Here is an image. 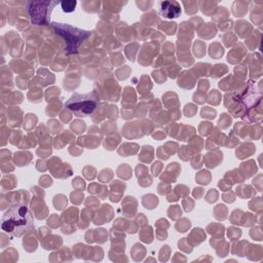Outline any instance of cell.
Listing matches in <instances>:
<instances>
[{
  "label": "cell",
  "instance_id": "obj_1",
  "mask_svg": "<svg viewBox=\"0 0 263 263\" xmlns=\"http://www.w3.org/2000/svg\"><path fill=\"white\" fill-rule=\"evenodd\" d=\"M34 227V219L30 209L24 204H15L7 209L1 218V229L14 237H21Z\"/></svg>",
  "mask_w": 263,
  "mask_h": 263
},
{
  "label": "cell",
  "instance_id": "obj_2",
  "mask_svg": "<svg viewBox=\"0 0 263 263\" xmlns=\"http://www.w3.org/2000/svg\"><path fill=\"white\" fill-rule=\"evenodd\" d=\"M66 107L76 116L84 117L91 114L98 106V99L92 92L77 93L75 92L66 102Z\"/></svg>",
  "mask_w": 263,
  "mask_h": 263
},
{
  "label": "cell",
  "instance_id": "obj_3",
  "mask_svg": "<svg viewBox=\"0 0 263 263\" xmlns=\"http://www.w3.org/2000/svg\"><path fill=\"white\" fill-rule=\"evenodd\" d=\"M57 33L62 35L67 42L69 52H76L79 44L88 37L89 32L77 28H73L68 24H52Z\"/></svg>",
  "mask_w": 263,
  "mask_h": 263
},
{
  "label": "cell",
  "instance_id": "obj_4",
  "mask_svg": "<svg viewBox=\"0 0 263 263\" xmlns=\"http://www.w3.org/2000/svg\"><path fill=\"white\" fill-rule=\"evenodd\" d=\"M59 4V1H33L29 2V13L33 23L42 24L48 16L52 8Z\"/></svg>",
  "mask_w": 263,
  "mask_h": 263
},
{
  "label": "cell",
  "instance_id": "obj_5",
  "mask_svg": "<svg viewBox=\"0 0 263 263\" xmlns=\"http://www.w3.org/2000/svg\"><path fill=\"white\" fill-rule=\"evenodd\" d=\"M158 13L166 18L178 17L181 14V6L177 1L158 2Z\"/></svg>",
  "mask_w": 263,
  "mask_h": 263
},
{
  "label": "cell",
  "instance_id": "obj_6",
  "mask_svg": "<svg viewBox=\"0 0 263 263\" xmlns=\"http://www.w3.org/2000/svg\"><path fill=\"white\" fill-rule=\"evenodd\" d=\"M61 5L65 12H72L75 9L76 1H63L61 2Z\"/></svg>",
  "mask_w": 263,
  "mask_h": 263
}]
</instances>
